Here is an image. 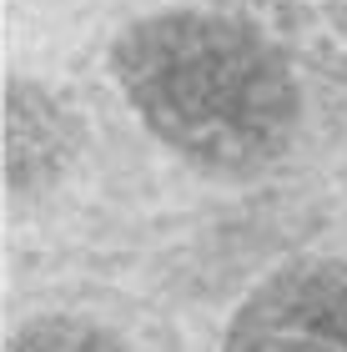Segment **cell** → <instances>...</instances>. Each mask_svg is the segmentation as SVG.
<instances>
[{
	"instance_id": "6da1fadb",
	"label": "cell",
	"mask_w": 347,
	"mask_h": 352,
	"mask_svg": "<svg viewBox=\"0 0 347 352\" xmlns=\"http://www.w3.org/2000/svg\"><path fill=\"white\" fill-rule=\"evenodd\" d=\"M111 66L156 136L212 166H257L292 131L297 86L262 36L222 15L171 10L131 25Z\"/></svg>"
},
{
	"instance_id": "7a4b0ae2",
	"label": "cell",
	"mask_w": 347,
	"mask_h": 352,
	"mask_svg": "<svg viewBox=\"0 0 347 352\" xmlns=\"http://www.w3.org/2000/svg\"><path fill=\"white\" fill-rule=\"evenodd\" d=\"M227 352H347V262L277 272L236 312Z\"/></svg>"
},
{
	"instance_id": "3957f363",
	"label": "cell",
	"mask_w": 347,
	"mask_h": 352,
	"mask_svg": "<svg viewBox=\"0 0 347 352\" xmlns=\"http://www.w3.org/2000/svg\"><path fill=\"white\" fill-rule=\"evenodd\" d=\"M232 10L277 56L347 81V0H232Z\"/></svg>"
},
{
	"instance_id": "277c9868",
	"label": "cell",
	"mask_w": 347,
	"mask_h": 352,
	"mask_svg": "<svg viewBox=\"0 0 347 352\" xmlns=\"http://www.w3.org/2000/svg\"><path fill=\"white\" fill-rule=\"evenodd\" d=\"M71 151V121L45 91L10 81L5 91V176L10 186L45 182Z\"/></svg>"
},
{
	"instance_id": "5b68a950",
	"label": "cell",
	"mask_w": 347,
	"mask_h": 352,
	"mask_svg": "<svg viewBox=\"0 0 347 352\" xmlns=\"http://www.w3.org/2000/svg\"><path fill=\"white\" fill-rule=\"evenodd\" d=\"M10 352H121L106 332L71 322V317H51V322H30L21 338L10 342Z\"/></svg>"
}]
</instances>
